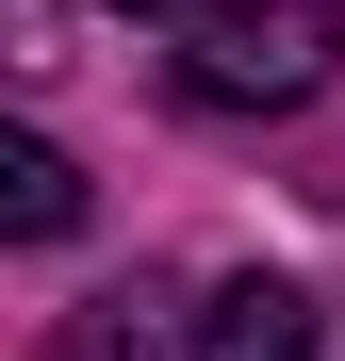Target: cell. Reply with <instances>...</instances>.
Here are the masks:
<instances>
[{
	"label": "cell",
	"mask_w": 345,
	"mask_h": 361,
	"mask_svg": "<svg viewBox=\"0 0 345 361\" xmlns=\"http://www.w3.org/2000/svg\"><path fill=\"white\" fill-rule=\"evenodd\" d=\"M329 49H345V0H214L198 49H181V99H214V115H279V99L329 82Z\"/></svg>",
	"instance_id": "cell-1"
},
{
	"label": "cell",
	"mask_w": 345,
	"mask_h": 361,
	"mask_svg": "<svg viewBox=\"0 0 345 361\" xmlns=\"http://www.w3.org/2000/svg\"><path fill=\"white\" fill-rule=\"evenodd\" d=\"M198 361H313V295L296 279H214V312H198Z\"/></svg>",
	"instance_id": "cell-2"
},
{
	"label": "cell",
	"mask_w": 345,
	"mask_h": 361,
	"mask_svg": "<svg viewBox=\"0 0 345 361\" xmlns=\"http://www.w3.org/2000/svg\"><path fill=\"white\" fill-rule=\"evenodd\" d=\"M0 230H17V247H49V230H83V164L49 148V132H17V148H0Z\"/></svg>",
	"instance_id": "cell-3"
},
{
	"label": "cell",
	"mask_w": 345,
	"mask_h": 361,
	"mask_svg": "<svg viewBox=\"0 0 345 361\" xmlns=\"http://www.w3.org/2000/svg\"><path fill=\"white\" fill-rule=\"evenodd\" d=\"M49 361H164L148 345V295H83V312L49 329Z\"/></svg>",
	"instance_id": "cell-4"
},
{
	"label": "cell",
	"mask_w": 345,
	"mask_h": 361,
	"mask_svg": "<svg viewBox=\"0 0 345 361\" xmlns=\"http://www.w3.org/2000/svg\"><path fill=\"white\" fill-rule=\"evenodd\" d=\"M132 17H214V0H132Z\"/></svg>",
	"instance_id": "cell-5"
}]
</instances>
